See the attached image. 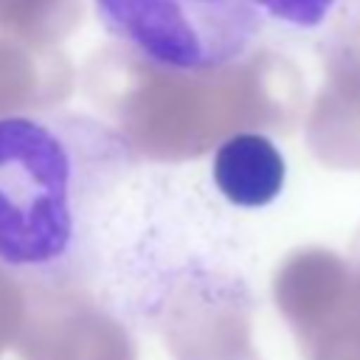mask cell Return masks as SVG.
Returning <instances> with one entry per match:
<instances>
[{
	"instance_id": "3957f363",
	"label": "cell",
	"mask_w": 360,
	"mask_h": 360,
	"mask_svg": "<svg viewBox=\"0 0 360 360\" xmlns=\"http://www.w3.org/2000/svg\"><path fill=\"white\" fill-rule=\"evenodd\" d=\"M217 191L236 208L270 205L287 183L281 149L262 132H233L211 155Z\"/></svg>"
},
{
	"instance_id": "277c9868",
	"label": "cell",
	"mask_w": 360,
	"mask_h": 360,
	"mask_svg": "<svg viewBox=\"0 0 360 360\" xmlns=\"http://www.w3.org/2000/svg\"><path fill=\"white\" fill-rule=\"evenodd\" d=\"M250 3L264 20H273L290 31H315L332 17V11L343 0H250Z\"/></svg>"
},
{
	"instance_id": "7a4b0ae2",
	"label": "cell",
	"mask_w": 360,
	"mask_h": 360,
	"mask_svg": "<svg viewBox=\"0 0 360 360\" xmlns=\"http://www.w3.org/2000/svg\"><path fill=\"white\" fill-rule=\"evenodd\" d=\"M104 31L169 73H214L239 62L262 34L250 0H93Z\"/></svg>"
},
{
	"instance_id": "6da1fadb",
	"label": "cell",
	"mask_w": 360,
	"mask_h": 360,
	"mask_svg": "<svg viewBox=\"0 0 360 360\" xmlns=\"http://www.w3.org/2000/svg\"><path fill=\"white\" fill-rule=\"evenodd\" d=\"M138 160L135 143L98 115L0 112V270L34 287L87 278L101 219Z\"/></svg>"
}]
</instances>
